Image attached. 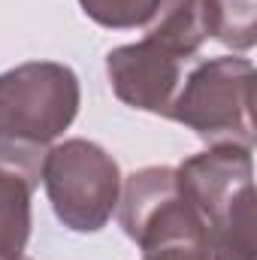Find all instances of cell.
<instances>
[{"instance_id":"7","label":"cell","mask_w":257,"mask_h":260,"mask_svg":"<svg viewBox=\"0 0 257 260\" xmlns=\"http://www.w3.org/2000/svg\"><path fill=\"white\" fill-rule=\"evenodd\" d=\"M215 0H157V9L145 24V40L167 55L188 61L215 37Z\"/></svg>"},{"instance_id":"8","label":"cell","mask_w":257,"mask_h":260,"mask_svg":"<svg viewBox=\"0 0 257 260\" xmlns=\"http://www.w3.org/2000/svg\"><path fill=\"white\" fill-rule=\"evenodd\" d=\"M37 191V182H30L24 173L0 167V260L24 257L27 239H30V200Z\"/></svg>"},{"instance_id":"12","label":"cell","mask_w":257,"mask_h":260,"mask_svg":"<svg viewBox=\"0 0 257 260\" xmlns=\"http://www.w3.org/2000/svg\"><path fill=\"white\" fill-rule=\"evenodd\" d=\"M18 260H30V257H18Z\"/></svg>"},{"instance_id":"6","label":"cell","mask_w":257,"mask_h":260,"mask_svg":"<svg viewBox=\"0 0 257 260\" xmlns=\"http://www.w3.org/2000/svg\"><path fill=\"white\" fill-rule=\"evenodd\" d=\"M182 64L185 61L142 37L139 43L118 46L106 55V76L115 97L130 109L170 118V106L182 85Z\"/></svg>"},{"instance_id":"10","label":"cell","mask_w":257,"mask_h":260,"mask_svg":"<svg viewBox=\"0 0 257 260\" xmlns=\"http://www.w3.org/2000/svg\"><path fill=\"white\" fill-rule=\"evenodd\" d=\"M82 12L109 30H133L151 21L157 0H79Z\"/></svg>"},{"instance_id":"11","label":"cell","mask_w":257,"mask_h":260,"mask_svg":"<svg viewBox=\"0 0 257 260\" xmlns=\"http://www.w3.org/2000/svg\"><path fill=\"white\" fill-rule=\"evenodd\" d=\"M142 260H209V251L206 248H191V245H176V248L145 251Z\"/></svg>"},{"instance_id":"2","label":"cell","mask_w":257,"mask_h":260,"mask_svg":"<svg viewBox=\"0 0 257 260\" xmlns=\"http://www.w3.org/2000/svg\"><path fill=\"white\" fill-rule=\"evenodd\" d=\"M203 221L209 260H254V157L245 145H209L176 167Z\"/></svg>"},{"instance_id":"3","label":"cell","mask_w":257,"mask_h":260,"mask_svg":"<svg viewBox=\"0 0 257 260\" xmlns=\"http://www.w3.org/2000/svg\"><path fill=\"white\" fill-rule=\"evenodd\" d=\"M254 64L248 58H212L182 79L170 118L209 145L254 148Z\"/></svg>"},{"instance_id":"4","label":"cell","mask_w":257,"mask_h":260,"mask_svg":"<svg viewBox=\"0 0 257 260\" xmlns=\"http://www.w3.org/2000/svg\"><path fill=\"white\" fill-rule=\"evenodd\" d=\"M58 221L73 233H97L109 224L121 197V170L115 157L91 139L55 142L40 170Z\"/></svg>"},{"instance_id":"9","label":"cell","mask_w":257,"mask_h":260,"mask_svg":"<svg viewBox=\"0 0 257 260\" xmlns=\"http://www.w3.org/2000/svg\"><path fill=\"white\" fill-rule=\"evenodd\" d=\"M215 40L233 52H248L257 43V0H215Z\"/></svg>"},{"instance_id":"5","label":"cell","mask_w":257,"mask_h":260,"mask_svg":"<svg viewBox=\"0 0 257 260\" xmlns=\"http://www.w3.org/2000/svg\"><path fill=\"white\" fill-rule=\"evenodd\" d=\"M115 212L124 236L142 248V254L176 245L209 251L203 221L179 188L176 167H142L130 173L121 182Z\"/></svg>"},{"instance_id":"1","label":"cell","mask_w":257,"mask_h":260,"mask_svg":"<svg viewBox=\"0 0 257 260\" xmlns=\"http://www.w3.org/2000/svg\"><path fill=\"white\" fill-rule=\"evenodd\" d=\"M79 76L58 61H27L0 73V167L40 185L46 151L76 121Z\"/></svg>"}]
</instances>
